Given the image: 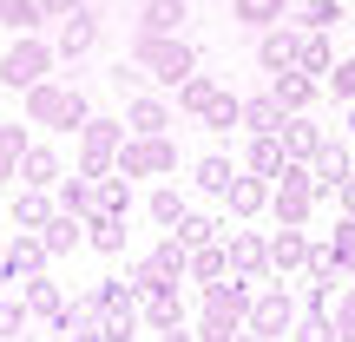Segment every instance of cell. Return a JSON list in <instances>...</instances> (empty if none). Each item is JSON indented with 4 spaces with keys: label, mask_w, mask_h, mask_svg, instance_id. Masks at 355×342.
Here are the masks:
<instances>
[{
    "label": "cell",
    "mask_w": 355,
    "mask_h": 342,
    "mask_svg": "<svg viewBox=\"0 0 355 342\" xmlns=\"http://www.w3.org/2000/svg\"><path fill=\"white\" fill-rule=\"evenodd\" d=\"M20 99H26V126H46V132H79L92 119L86 92L66 86V79H40V86H26Z\"/></svg>",
    "instance_id": "cell-1"
},
{
    "label": "cell",
    "mask_w": 355,
    "mask_h": 342,
    "mask_svg": "<svg viewBox=\"0 0 355 342\" xmlns=\"http://www.w3.org/2000/svg\"><path fill=\"white\" fill-rule=\"evenodd\" d=\"M132 66H139L145 79H158V86L178 92L191 73H198V53H191L178 33H139V40H132Z\"/></svg>",
    "instance_id": "cell-2"
},
{
    "label": "cell",
    "mask_w": 355,
    "mask_h": 342,
    "mask_svg": "<svg viewBox=\"0 0 355 342\" xmlns=\"http://www.w3.org/2000/svg\"><path fill=\"white\" fill-rule=\"evenodd\" d=\"M53 40H40V33H20L7 53H0V86H13V92H26V86H40V79L53 73Z\"/></svg>",
    "instance_id": "cell-3"
},
{
    "label": "cell",
    "mask_w": 355,
    "mask_h": 342,
    "mask_svg": "<svg viewBox=\"0 0 355 342\" xmlns=\"http://www.w3.org/2000/svg\"><path fill=\"white\" fill-rule=\"evenodd\" d=\"M119 171H125V178H165V171H178L171 132H152V139L125 132V145H119Z\"/></svg>",
    "instance_id": "cell-4"
},
{
    "label": "cell",
    "mask_w": 355,
    "mask_h": 342,
    "mask_svg": "<svg viewBox=\"0 0 355 342\" xmlns=\"http://www.w3.org/2000/svg\"><path fill=\"white\" fill-rule=\"evenodd\" d=\"M119 145H125V119H86L79 126V171L105 178L119 165Z\"/></svg>",
    "instance_id": "cell-5"
},
{
    "label": "cell",
    "mask_w": 355,
    "mask_h": 342,
    "mask_svg": "<svg viewBox=\"0 0 355 342\" xmlns=\"http://www.w3.org/2000/svg\"><path fill=\"white\" fill-rule=\"evenodd\" d=\"M243 330L283 342V336L296 330V296H290V290H257V296H250V316H243Z\"/></svg>",
    "instance_id": "cell-6"
},
{
    "label": "cell",
    "mask_w": 355,
    "mask_h": 342,
    "mask_svg": "<svg viewBox=\"0 0 355 342\" xmlns=\"http://www.w3.org/2000/svg\"><path fill=\"white\" fill-rule=\"evenodd\" d=\"M224 257H230V270L250 277V283L270 277V237H257V230H230L224 224Z\"/></svg>",
    "instance_id": "cell-7"
},
{
    "label": "cell",
    "mask_w": 355,
    "mask_h": 342,
    "mask_svg": "<svg viewBox=\"0 0 355 342\" xmlns=\"http://www.w3.org/2000/svg\"><path fill=\"white\" fill-rule=\"evenodd\" d=\"M46 243H40V230H20V237L7 243V250H0V277L7 283H26V277H46Z\"/></svg>",
    "instance_id": "cell-8"
},
{
    "label": "cell",
    "mask_w": 355,
    "mask_h": 342,
    "mask_svg": "<svg viewBox=\"0 0 355 342\" xmlns=\"http://www.w3.org/2000/svg\"><path fill=\"white\" fill-rule=\"evenodd\" d=\"M250 277H237V270H224V277H211V283H204V309H217V316H250Z\"/></svg>",
    "instance_id": "cell-9"
},
{
    "label": "cell",
    "mask_w": 355,
    "mask_h": 342,
    "mask_svg": "<svg viewBox=\"0 0 355 342\" xmlns=\"http://www.w3.org/2000/svg\"><path fill=\"white\" fill-rule=\"evenodd\" d=\"M92 40H99V20H92V7H86V0H79L66 20H53V53H60V60H79Z\"/></svg>",
    "instance_id": "cell-10"
},
{
    "label": "cell",
    "mask_w": 355,
    "mask_h": 342,
    "mask_svg": "<svg viewBox=\"0 0 355 342\" xmlns=\"http://www.w3.org/2000/svg\"><path fill=\"white\" fill-rule=\"evenodd\" d=\"M316 86H322V79H309L303 66H283V73H270V99H277L283 112H309Z\"/></svg>",
    "instance_id": "cell-11"
},
{
    "label": "cell",
    "mask_w": 355,
    "mask_h": 342,
    "mask_svg": "<svg viewBox=\"0 0 355 342\" xmlns=\"http://www.w3.org/2000/svg\"><path fill=\"white\" fill-rule=\"evenodd\" d=\"M296 46H303V33H290V26H263V33H257V66H263V73H283V66H296Z\"/></svg>",
    "instance_id": "cell-12"
},
{
    "label": "cell",
    "mask_w": 355,
    "mask_h": 342,
    "mask_svg": "<svg viewBox=\"0 0 355 342\" xmlns=\"http://www.w3.org/2000/svg\"><path fill=\"white\" fill-rule=\"evenodd\" d=\"M125 132H139V139L171 132V105L158 99V92H132V105H125Z\"/></svg>",
    "instance_id": "cell-13"
},
{
    "label": "cell",
    "mask_w": 355,
    "mask_h": 342,
    "mask_svg": "<svg viewBox=\"0 0 355 342\" xmlns=\"http://www.w3.org/2000/svg\"><path fill=\"white\" fill-rule=\"evenodd\" d=\"M224 204H230V217H257V211H270V178L237 171V178H230V191H224Z\"/></svg>",
    "instance_id": "cell-14"
},
{
    "label": "cell",
    "mask_w": 355,
    "mask_h": 342,
    "mask_svg": "<svg viewBox=\"0 0 355 342\" xmlns=\"http://www.w3.org/2000/svg\"><path fill=\"white\" fill-rule=\"evenodd\" d=\"M277 139H283V158H296V165H309V158L322 152V126H309L303 112H290V119H283V132H277Z\"/></svg>",
    "instance_id": "cell-15"
},
{
    "label": "cell",
    "mask_w": 355,
    "mask_h": 342,
    "mask_svg": "<svg viewBox=\"0 0 355 342\" xmlns=\"http://www.w3.org/2000/svg\"><path fill=\"white\" fill-rule=\"evenodd\" d=\"M40 243H46V257H66V250H79V243H86V217H73V211H53L46 224H40Z\"/></svg>",
    "instance_id": "cell-16"
},
{
    "label": "cell",
    "mask_w": 355,
    "mask_h": 342,
    "mask_svg": "<svg viewBox=\"0 0 355 342\" xmlns=\"http://www.w3.org/2000/svg\"><path fill=\"white\" fill-rule=\"evenodd\" d=\"M303 257H309L303 224H277V237H270V270H277V277H290V270H303Z\"/></svg>",
    "instance_id": "cell-17"
},
{
    "label": "cell",
    "mask_w": 355,
    "mask_h": 342,
    "mask_svg": "<svg viewBox=\"0 0 355 342\" xmlns=\"http://www.w3.org/2000/svg\"><path fill=\"white\" fill-rule=\"evenodd\" d=\"M60 152H53V145H26L20 152V185H33V191H53L60 185Z\"/></svg>",
    "instance_id": "cell-18"
},
{
    "label": "cell",
    "mask_w": 355,
    "mask_h": 342,
    "mask_svg": "<svg viewBox=\"0 0 355 342\" xmlns=\"http://www.w3.org/2000/svg\"><path fill=\"white\" fill-rule=\"evenodd\" d=\"M270 211H277V224H309L316 191L309 185H270Z\"/></svg>",
    "instance_id": "cell-19"
},
{
    "label": "cell",
    "mask_w": 355,
    "mask_h": 342,
    "mask_svg": "<svg viewBox=\"0 0 355 342\" xmlns=\"http://www.w3.org/2000/svg\"><path fill=\"white\" fill-rule=\"evenodd\" d=\"M86 243L105 257L125 250V211H86Z\"/></svg>",
    "instance_id": "cell-20"
},
{
    "label": "cell",
    "mask_w": 355,
    "mask_h": 342,
    "mask_svg": "<svg viewBox=\"0 0 355 342\" xmlns=\"http://www.w3.org/2000/svg\"><path fill=\"white\" fill-rule=\"evenodd\" d=\"M343 178H349V152L322 139V152L309 158V185H316V198H322V191H343Z\"/></svg>",
    "instance_id": "cell-21"
},
{
    "label": "cell",
    "mask_w": 355,
    "mask_h": 342,
    "mask_svg": "<svg viewBox=\"0 0 355 342\" xmlns=\"http://www.w3.org/2000/svg\"><path fill=\"white\" fill-rule=\"evenodd\" d=\"M132 20H139V33H178L184 0H132Z\"/></svg>",
    "instance_id": "cell-22"
},
{
    "label": "cell",
    "mask_w": 355,
    "mask_h": 342,
    "mask_svg": "<svg viewBox=\"0 0 355 342\" xmlns=\"http://www.w3.org/2000/svg\"><path fill=\"white\" fill-rule=\"evenodd\" d=\"M92 211H125L132 217V178L125 171H105V178H92Z\"/></svg>",
    "instance_id": "cell-23"
},
{
    "label": "cell",
    "mask_w": 355,
    "mask_h": 342,
    "mask_svg": "<svg viewBox=\"0 0 355 342\" xmlns=\"http://www.w3.org/2000/svg\"><path fill=\"white\" fill-rule=\"evenodd\" d=\"M283 119H290V112H283V105L270 99V92H257V99H243L237 126H243V132H250V139H257V132H283Z\"/></svg>",
    "instance_id": "cell-24"
},
{
    "label": "cell",
    "mask_w": 355,
    "mask_h": 342,
    "mask_svg": "<svg viewBox=\"0 0 355 342\" xmlns=\"http://www.w3.org/2000/svg\"><path fill=\"white\" fill-rule=\"evenodd\" d=\"M26 316H40V323H60V309H66V296H60V283H46V277H26Z\"/></svg>",
    "instance_id": "cell-25"
},
{
    "label": "cell",
    "mask_w": 355,
    "mask_h": 342,
    "mask_svg": "<svg viewBox=\"0 0 355 342\" xmlns=\"http://www.w3.org/2000/svg\"><path fill=\"white\" fill-rule=\"evenodd\" d=\"M139 323H152V330H171V323H184L178 283H171V290H145V309H139Z\"/></svg>",
    "instance_id": "cell-26"
},
{
    "label": "cell",
    "mask_w": 355,
    "mask_h": 342,
    "mask_svg": "<svg viewBox=\"0 0 355 342\" xmlns=\"http://www.w3.org/2000/svg\"><path fill=\"white\" fill-rule=\"evenodd\" d=\"M217 92H224V86H217L211 73H191L184 86H178V112H191V119H204V112H211V99H217Z\"/></svg>",
    "instance_id": "cell-27"
},
{
    "label": "cell",
    "mask_w": 355,
    "mask_h": 342,
    "mask_svg": "<svg viewBox=\"0 0 355 342\" xmlns=\"http://www.w3.org/2000/svg\"><path fill=\"white\" fill-rule=\"evenodd\" d=\"M296 66H303L309 79H329V66H336V46H329V33H303V46H296Z\"/></svg>",
    "instance_id": "cell-28"
},
{
    "label": "cell",
    "mask_w": 355,
    "mask_h": 342,
    "mask_svg": "<svg viewBox=\"0 0 355 342\" xmlns=\"http://www.w3.org/2000/svg\"><path fill=\"white\" fill-rule=\"evenodd\" d=\"M349 13H343V0H303V7H296V26H303V33H329V26H343Z\"/></svg>",
    "instance_id": "cell-29"
},
{
    "label": "cell",
    "mask_w": 355,
    "mask_h": 342,
    "mask_svg": "<svg viewBox=\"0 0 355 342\" xmlns=\"http://www.w3.org/2000/svg\"><path fill=\"white\" fill-rule=\"evenodd\" d=\"M224 270H230L224 243H198V250L184 257V277H191V283H211V277H224Z\"/></svg>",
    "instance_id": "cell-30"
},
{
    "label": "cell",
    "mask_w": 355,
    "mask_h": 342,
    "mask_svg": "<svg viewBox=\"0 0 355 342\" xmlns=\"http://www.w3.org/2000/svg\"><path fill=\"white\" fill-rule=\"evenodd\" d=\"M243 165H250L257 178H277V171H283V139H277V132H257V139H250V158H243Z\"/></svg>",
    "instance_id": "cell-31"
},
{
    "label": "cell",
    "mask_w": 355,
    "mask_h": 342,
    "mask_svg": "<svg viewBox=\"0 0 355 342\" xmlns=\"http://www.w3.org/2000/svg\"><path fill=\"white\" fill-rule=\"evenodd\" d=\"M191 178H198V191L224 198V191H230V178H237V165H230L224 152H211V158H198V171H191Z\"/></svg>",
    "instance_id": "cell-32"
},
{
    "label": "cell",
    "mask_w": 355,
    "mask_h": 342,
    "mask_svg": "<svg viewBox=\"0 0 355 342\" xmlns=\"http://www.w3.org/2000/svg\"><path fill=\"white\" fill-rule=\"evenodd\" d=\"M230 13H237L243 26H257V33H263V26H277L283 13H290V0H230Z\"/></svg>",
    "instance_id": "cell-33"
},
{
    "label": "cell",
    "mask_w": 355,
    "mask_h": 342,
    "mask_svg": "<svg viewBox=\"0 0 355 342\" xmlns=\"http://www.w3.org/2000/svg\"><path fill=\"white\" fill-rule=\"evenodd\" d=\"M53 211H60V204H46V191H33V185H26L20 198H13V224H20V230H40Z\"/></svg>",
    "instance_id": "cell-34"
},
{
    "label": "cell",
    "mask_w": 355,
    "mask_h": 342,
    "mask_svg": "<svg viewBox=\"0 0 355 342\" xmlns=\"http://www.w3.org/2000/svg\"><path fill=\"white\" fill-rule=\"evenodd\" d=\"M217 237H224V224H217V217H198V211L178 217V243H184V250H198V243H217Z\"/></svg>",
    "instance_id": "cell-35"
},
{
    "label": "cell",
    "mask_w": 355,
    "mask_h": 342,
    "mask_svg": "<svg viewBox=\"0 0 355 342\" xmlns=\"http://www.w3.org/2000/svg\"><path fill=\"white\" fill-rule=\"evenodd\" d=\"M303 270H309V283H316V290H336V277H343V264H336V250H329V243H309Z\"/></svg>",
    "instance_id": "cell-36"
},
{
    "label": "cell",
    "mask_w": 355,
    "mask_h": 342,
    "mask_svg": "<svg viewBox=\"0 0 355 342\" xmlns=\"http://www.w3.org/2000/svg\"><path fill=\"white\" fill-rule=\"evenodd\" d=\"M283 342H336V323H329V309H309V316H296V330L283 336Z\"/></svg>",
    "instance_id": "cell-37"
},
{
    "label": "cell",
    "mask_w": 355,
    "mask_h": 342,
    "mask_svg": "<svg viewBox=\"0 0 355 342\" xmlns=\"http://www.w3.org/2000/svg\"><path fill=\"white\" fill-rule=\"evenodd\" d=\"M60 211H73V217L92 211V178L86 171H79V178H60Z\"/></svg>",
    "instance_id": "cell-38"
},
{
    "label": "cell",
    "mask_w": 355,
    "mask_h": 342,
    "mask_svg": "<svg viewBox=\"0 0 355 342\" xmlns=\"http://www.w3.org/2000/svg\"><path fill=\"white\" fill-rule=\"evenodd\" d=\"M0 26H13V33H33V26H40V0H0Z\"/></svg>",
    "instance_id": "cell-39"
},
{
    "label": "cell",
    "mask_w": 355,
    "mask_h": 342,
    "mask_svg": "<svg viewBox=\"0 0 355 342\" xmlns=\"http://www.w3.org/2000/svg\"><path fill=\"white\" fill-rule=\"evenodd\" d=\"M237 112H243V99H237V92H217V99H211V112H204L198 126H211V132H230V126H237Z\"/></svg>",
    "instance_id": "cell-40"
},
{
    "label": "cell",
    "mask_w": 355,
    "mask_h": 342,
    "mask_svg": "<svg viewBox=\"0 0 355 342\" xmlns=\"http://www.w3.org/2000/svg\"><path fill=\"white\" fill-rule=\"evenodd\" d=\"M132 283H139V296H145V290H171L178 270H165L158 257H145V264H132Z\"/></svg>",
    "instance_id": "cell-41"
},
{
    "label": "cell",
    "mask_w": 355,
    "mask_h": 342,
    "mask_svg": "<svg viewBox=\"0 0 355 342\" xmlns=\"http://www.w3.org/2000/svg\"><path fill=\"white\" fill-rule=\"evenodd\" d=\"M132 330H139V309H105V323H99V342H132Z\"/></svg>",
    "instance_id": "cell-42"
},
{
    "label": "cell",
    "mask_w": 355,
    "mask_h": 342,
    "mask_svg": "<svg viewBox=\"0 0 355 342\" xmlns=\"http://www.w3.org/2000/svg\"><path fill=\"white\" fill-rule=\"evenodd\" d=\"M243 323L237 316H217V309H204V323H198V342H237Z\"/></svg>",
    "instance_id": "cell-43"
},
{
    "label": "cell",
    "mask_w": 355,
    "mask_h": 342,
    "mask_svg": "<svg viewBox=\"0 0 355 342\" xmlns=\"http://www.w3.org/2000/svg\"><path fill=\"white\" fill-rule=\"evenodd\" d=\"M152 217H158L165 230H178V217H184V198H178L171 185H158V191H152Z\"/></svg>",
    "instance_id": "cell-44"
},
{
    "label": "cell",
    "mask_w": 355,
    "mask_h": 342,
    "mask_svg": "<svg viewBox=\"0 0 355 342\" xmlns=\"http://www.w3.org/2000/svg\"><path fill=\"white\" fill-rule=\"evenodd\" d=\"M329 323H336V342H355V290H343L329 303Z\"/></svg>",
    "instance_id": "cell-45"
},
{
    "label": "cell",
    "mask_w": 355,
    "mask_h": 342,
    "mask_svg": "<svg viewBox=\"0 0 355 342\" xmlns=\"http://www.w3.org/2000/svg\"><path fill=\"white\" fill-rule=\"evenodd\" d=\"M322 86H329V92H336V99H343V105H355V60H336Z\"/></svg>",
    "instance_id": "cell-46"
},
{
    "label": "cell",
    "mask_w": 355,
    "mask_h": 342,
    "mask_svg": "<svg viewBox=\"0 0 355 342\" xmlns=\"http://www.w3.org/2000/svg\"><path fill=\"white\" fill-rule=\"evenodd\" d=\"M329 250H336V264H343L349 277H355V217H343V224H336V237H329Z\"/></svg>",
    "instance_id": "cell-47"
},
{
    "label": "cell",
    "mask_w": 355,
    "mask_h": 342,
    "mask_svg": "<svg viewBox=\"0 0 355 342\" xmlns=\"http://www.w3.org/2000/svg\"><path fill=\"white\" fill-rule=\"evenodd\" d=\"M20 330H26V303H20V296H0V342L20 336Z\"/></svg>",
    "instance_id": "cell-48"
},
{
    "label": "cell",
    "mask_w": 355,
    "mask_h": 342,
    "mask_svg": "<svg viewBox=\"0 0 355 342\" xmlns=\"http://www.w3.org/2000/svg\"><path fill=\"white\" fill-rule=\"evenodd\" d=\"M152 257H158V264H165V270H178V277H184V257H191V250H184V243H178V230H171V237L158 243Z\"/></svg>",
    "instance_id": "cell-49"
},
{
    "label": "cell",
    "mask_w": 355,
    "mask_h": 342,
    "mask_svg": "<svg viewBox=\"0 0 355 342\" xmlns=\"http://www.w3.org/2000/svg\"><path fill=\"white\" fill-rule=\"evenodd\" d=\"M7 178H20V145L0 139V185H7Z\"/></svg>",
    "instance_id": "cell-50"
},
{
    "label": "cell",
    "mask_w": 355,
    "mask_h": 342,
    "mask_svg": "<svg viewBox=\"0 0 355 342\" xmlns=\"http://www.w3.org/2000/svg\"><path fill=\"white\" fill-rule=\"evenodd\" d=\"M139 79H145V73H139V66H125V60H119V66H112V86H119V92H139Z\"/></svg>",
    "instance_id": "cell-51"
},
{
    "label": "cell",
    "mask_w": 355,
    "mask_h": 342,
    "mask_svg": "<svg viewBox=\"0 0 355 342\" xmlns=\"http://www.w3.org/2000/svg\"><path fill=\"white\" fill-rule=\"evenodd\" d=\"M73 7H79V0H40V20H66Z\"/></svg>",
    "instance_id": "cell-52"
},
{
    "label": "cell",
    "mask_w": 355,
    "mask_h": 342,
    "mask_svg": "<svg viewBox=\"0 0 355 342\" xmlns=\"http://www.w3.org/2000/svg\"><path fill=\"white\" fill-rule=\"evenodd\" d=\"M336 198H343V211H349V217H355V171H349V178H343V191H336Z\"/></svg>",
    "instance_id": "cell-53"
},
{
    "label": "cell",
    "mask_w": 355,
    "mask_h": 342,
    "mask_svg": "<svg viewBox=\"0 0 355 342\" xmlns=\"http://www.w3.org/2000/svg\"><path fill=\"white\" fill-rule=\"evenodd\" d=\"M158 342H198V336H191L184 323H171V330H158Z\"/></svg>",
    "instance_id": "cell-54"
},
{
    "label": "cell",
    "mask_w": 355,
    "mask_h": 342,
    "mask_svg": "<svg viewBox=\"0 0 355 342\" xmlns=\"http://www.w3.org/2000/svg\"><path fill=\"white\" fill-rule=\"evenodd\" d=\"M237 342H270V336H257V330H237Z\"/></svg>",
    "instance_id": "cell-55"
},
{
    "label": "cell",
    "mask_w": 355,
    "mask_h": 342,
    "mask_svg": "<svg viewBox=\"0 0 355 342\" xmlns=\"http://www.w3.org/2000/svg\"><path fill=\"white\" fill-rule=\"evenodd\" d=\"M79 342H99V336H79Z\"/></svg>",
    "instance_id": "cell-56"
},
{
    "label": "cell",
    "mask_w": 355,
    "mask_h": 342,
    "mask_svg": "<svg viewBox=\"0 0 355 342\" xmlns=\"http://www.w3.org/2000/svg\"><path fill=\"white\" fill-rule=\"evenodd\" d=\"M0 250H7V237H0Z\"/></svg>",
    "instance_id": "cell-57"
}]
</instances>
